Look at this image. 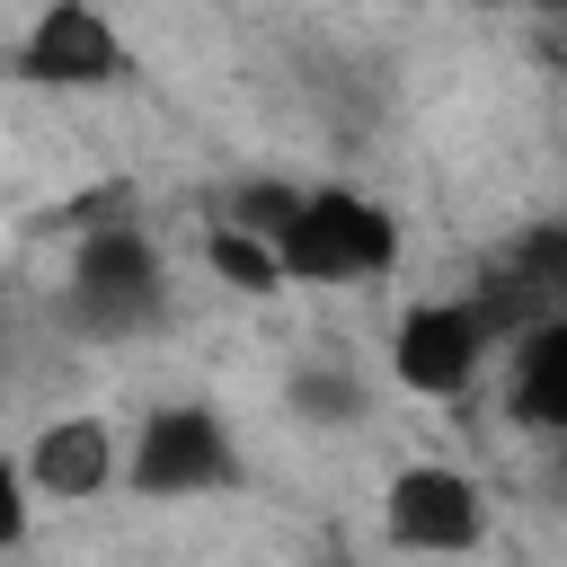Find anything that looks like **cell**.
Here are the masks:
<instances>
[{"mask_svg":"<svg viewBox=\"0 0 567 567\" xmlns=\"http://www.w3.org/2000/svg\"><path fill=\"white\" fill-rule=\"evenodd\" d=\"M18 470H27V487H35V505H97L115 478H124V443H115V425L106 416H53V425H35V443L18 452Z\"/></svg>","mask_w":567,"mask_h":567,"instance_id":"52a82bcc","label":"cell"},{"mask_svg":"<svg viewBox=\"0 0 567 567\" xmlns=\"http://www.w3.org/2000/svg\"><path fill=\"white\" fill-rule=\"evenodd\" d=\"M478 9H496V0H478Z\"/></svg>","mask_w":567,"mask_h":567,"instance_id":"9a60e30c","label":"cell"},{"mask_svg":"<svg viewBox=\"0 0 567 567\" xmlns=\"http://www.w3.org/2000/svg\"><path fill=\"white\" fill-rule=\"evenodd\" d=\"M381 540L399 558H470L487 549V487L461 461H408L381 487Z\"/></svg>","mask_w":567,"mask_h":567,"instance_id":"5b68a950","label":"cell"},{"mask_svg":"<svg viewBox=\"0 0 567 567\" xmlns=\"http://www.w3.org/2000/svg\"><path fill=\"white\" fill-rule=\"evenodd\" d=\"M505 346V328L487 319L478 292H434V301H408L399 328H390V381L408 399H461L487 354Z\"/></svg>","mask_w":567,"mask_h":567,"instance_id":"277c9868","label":"cell"},{"mask_svg":"<svg viewBox=\"0 0 567 567\" xmlns=\"http://www.w3.org/2000/svg\"><path fill=\"white\" fill-rule=\"evenodd\" d=\"M292 204H301V186H292V177H239V186L221 195V213H213V221L257 230V239L275 248V239H284V221H292Z\"/></svg>","mask_w":567,"mask_h":567,"instance_id":"8fae6325","label":"cell"},{"mask_svg":"<svg viewBox=\"0 0 567 567\" xmlns=\"http://www.w3.org/2000/svg\"><path fill=\"white\" fill-rule=\"evenodd\" d=\"M124 487L151 496V505H186V496H239L248 487V461H239V434L221 408L204 399H168L133 425L124 443Z\"/></svg>","mask_w":567,"mask_h":567,"instance_id":"3957f363","label":"cell"},{"mask_svg":"<svg viewBox=\"0 0 567 567\" xmlns=\"http://www.w3.org/2000/svg\"><path fill=\"white\" fill-rule=\"evenodd\" d=\"M408 257V230L381 195L363 186H301L284 239H275V266L284 284H310V292H337V284H381L399 275Z\"/></svg>","mask_w":567,"mask_h":567,"instance_id":"7a4b0ae2","label":"cell"},{"mask_svg":"<svg viewBox=\"0 0 567 567\" xmlns=\"http://www.w3.org/2000/svg\"><path fill=\"white\" fill-rule=\"evenodd\" d=\"M549 18H567V0H558V9H549Z\"/></svg>","mask_w":567,"mask_h":567,"instance_id":"5bb4252c","label":"cell"},{"mask_svg":"<svg viewBox=\"0 0 567 567\" xmlns=\"http://www.w3.org/2000/svg\"><path fill=\"white\" fill-rule=\"evenodd\" d=\"M505 408H514V425L567 443V310L523 319L505 337Z\"/></svg>","mask_w":567,"mask_h":567,"instance_id":"ba28073f","label":"cell"},{"mask_svg":"<svg viewBox=\"0 0 567 567\" xmlns=\"http://www.w3.org/2000/svg\"><path fill=\"white\" fill-rule=\"evenodd\" d=\"M27 532H35V487H27L18 452H0V558L27 549Z\"/></svg>","mask_w":567,"mask_h":567,"instance_id":"7c38bea8","label":"cell"},{"mask_svg":"<svg viewBox=\"0 0 567 567\" xmlns=\"http://www.w3.org/2000/svg\"><path fill=\"white\" fill-rule=\"evenodd\" d=\"M204 266L239 292V301H275L284 292V266H275V248L257 239V230H230V221H213L204 230Z\"/></svg>","mask_w":567,"mask_h":567,"instance_id":"9c48e42d","label":"cell"},{"mask_svg":"<svg viewBox=\"0 0 567 567\" xmlns=\"http://www.w3.org/2000/svg\"><path fill=\"white\" fill-rule=\"evenodd\" d=\"M284 399H292V416H310V425H363V408H372V390H363L354 372H337V363H301V372L284 381Z\"/></svg>","mask_w":567,"mask_h":567,"instance_id":"30bf717a","label":"cell"},{"mask_svg":"<svg viewBox=\"0 0 567 567\" xmlns=\"http://www.w3.org/2000/svg\"><path fill=\"white\" fill-rule=\"evenodd\" d=\"M62 319L97 346H124V337H151L168 319V257L159 239L115 213V221H89L71 239V275H62Z\"/></svg>","mask_w":567,"mask_h":567,"instance_id":"6da1fadb","label":"cell"},{"mask_svg":"<svg viewBox=\"0 0 567 567\" xmlns=\"http://www.w3.org/2000/svg\"><path fill=\"white\" fill-rule=\"evenodd\" d=\"M124 71H133V53H124V35H115V18H106L97 0H44V9L18 27V44H9V80H18V89L97 97V89H115Z\"/></svg>","mask_w":567,"mask_h":567,"instance_id":"8992f818","label":"cell"},{"mask_svg":"<svg viewBox=\"0 0 567 567\" xmlns=\"http://www.w3.org/2000/svg\"><path fill=\"white\" fill-rule=\"evenodd\" d=\"M523 9H558V0H523Z\"/></svg>","mask_w":567,"mask_h":567,"instance_id":"4fadbf2b","label":"cell"}]
</instances>
